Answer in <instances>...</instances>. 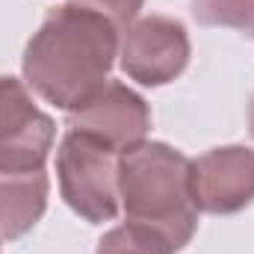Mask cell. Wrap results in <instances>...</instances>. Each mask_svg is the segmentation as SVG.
I'll use <instances>...</instances> for the list:
<instances>
[{
    "mask_svg": "<svg viewBox=\"0 0 254 254\" xmlns=\"http://www.w3.org/2000/svg\"><path fill=\"white\" fill-rule=\"evenodd\" d=\"M249 127H252V136H254V98H252V104H249Z\"/></svg>",
    "mask_w": 254,
    "mask_h": 254,
    "instance_id": "7c38bea8",
    "label": "cell"
},
{
    "mask_svg": "<svg viewBox=\"0 0 254 254\" xmlns=\"http://www.w3.org/2000/svg\"><path fill=\"white\" fill-rule=\"evenodd\" d=\"M190 36L178 18L148 15L122 33L119 63L139 86H166L184 74L190 63Z\"/></svg>",
    "mask_w": 254,
    "mask_h": 254,
    "instance_id": "5b68a950",
    "label": "cell"
},
{
    "mask_svg": "<svg viewBox=\"0 0 254 254\" xmlns=\"http://www.w3.org/2000/svg\"><path fill=\"white\" fill-rule=\"evenodd\" d=\"M122 30L83 6L65 3L48 12L24 51V80L65 113L83 110L110 83Z\"/></svg>",
    "mask_w": 254,
    "mask_h": 254,
    "instance_id": "6da1fadb",
    "label": "cell"
},
{
    "mask_svg": "<svg viewBox=\"0 0 254 254\" xmlns=\"http://www.w3.org/2000/svg\"><path fill=\"white\" fill-rule=\"evenodd\" d=\"M192 201L201 213L231 216L254 201V151L246 145L213 148L192 160Z\"/></svg>",
    "mask_w": 254,
    "mask_h": 254,
    "instance_id": "8992f818",
    "label": "cell"
},
{
    "mask_svg": "<svg viewBox=\"0 0 254 254\" xmlns=\"http://www.w3.org/2000/svg\"><path fill=\"white\" fill-rule=\"evenodd\" d=\"M57 139V125L42 113L30 86L0 74V172H39Z\"/></svg>",
    "mask_w": 254,
    "mask_h": 254,
    "instance_id": "277c9868",
    "label": "cell"
},
{
    "mask_svg": "<svg viewBox=\"0 0 254 254\" xmlns=\"http://www.w3.org/2000/svg\"><path fill=\"white\" fill-rule=\"evenodd\" d=\"M192 160L166 142H139L119 157V198L127 225L154 231L178 254L198 228Z\"/></svg>",
    "mask_w": 254,
    "mask_h": 254,
    "instance_id": "7a4b0ae2",
    "label": "cell"
},
{
    "mask_svg": "<svg viewBox=\"0 0 254 254\" xmlns=\"http://www.w3.org/2000/svg\"><path fill=\"white\" fill-rule=\"evenodd\" d=\"M68 3L83 6V9H92V12L110 18V21L125 33L127 27L136 21V15H139V9H142L145 0H68Z\"/></svg>",
    "mask_w": 254,
    "mask_h": 254,
    "instance_id": "8fae6325",
    "label": "cell"
},
{
    "mask_svg": "<svg viewBox=\"0 0 254 254\" xmlns=\"http://www.w3.org/2000/svg\"><path fill=\"white\" fill-rule=\"evenodd\" d=\"M119 151L101 139L65 130L57 151V178L65 204L89 225H104L119 216Z\"/></svg>",
    "mask_w": 254,
    "mask_h": 254,
    "instance_id": "3957f363",
    "label": "cell"
},
{
    "mask_svg": "<svg viewBox=\"0 0 254 254\" xmlns=\"http://www.w3.org/2000/svg\"><path fill=\"white\" fill-rule=\"evenodd\" d=\"M51 181L39 172H0V240H21L48 210Z\"/></svg>",
    "mask_w": 254,
    "mask_h": 254,
    "instance_id": "ba28073f",
    "label": "cell"
},
{
    "mask_svg": "<svg viewBox=\"0 0 254 254\" xmlns=\"http://www.w3.org/2000/svg\"><path fill=\"white\" fill-rule=\"evenodd\" d=\"M192 15L204 27H231L254 39V0H192Z\"/></svg>",
    "mask_w": 254,
    "mask_h": 254,
    "instance_id": "9c48e42d",
    "label": "cell"
},
{
    "mask_svg": "<svg viewBox=\"0 0 254 254\" xmlns=\"http://www.w3.org/2000/svg\"><path fill=\"white\" fill-rule=\"evenodd\" d=\"M68 130L89 133L104 145L116 148L119 154L130 151L133 145L145 142L151 130V110L142 95L127 89L125 83L110 80L98 98H92L83 110L68 113Z\"/></svg>",
    "mask_w": 254,
    "mask_h": 254,
    "instance_id": "52a82bcc",
    "label": "cell"
},
{
    "mask_svg": "<svg viewBox=\"0 0 254 254\" xmlns=\"http://www.w3.org/2000/svg\"><path fill=\"white\" fill-rule=\"evenodd\" d=\"M95 254H175L166 240H160L154 231L136 228V225H122L104 234Z\"/></svg>",
    "mask_w": 254,
    "mask_h": 254,
    "instance_id": "30bf717a",
    "label": "cell"
}]
</instances>
